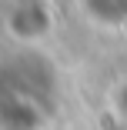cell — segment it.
Returning <instances> with one entry per match:
<instances>
[{"label":"cell","instance_id":"obj_1","mask_svg":"<svg viewBox=\"0 0 127 130\" xmlns=\"http://www.w3.org/2000/svg\"><path fill=\"white\" fill-rule=\"evenodd\" d=\"M7 34L17 37V40H27V43H37L50 34V27H54V20H50V10L44 7V0H27V7H10L7 4Z\"/></svg>","mask_w":127,"mask_h":130},{"label":"cell","instance_id":"obj_2","mask_svg":"<svg viewBox=\"0 0 127 130\" xmlns=\"http://www.w3.org/2000/svg\"><path fill=\"white\" fill-rule=\"evenodd\" d=\"M114 110L127 120V80H120V84H117V90H114Z\"/></svg>","mask_w":127,"mask_h":130}]
</instances>
